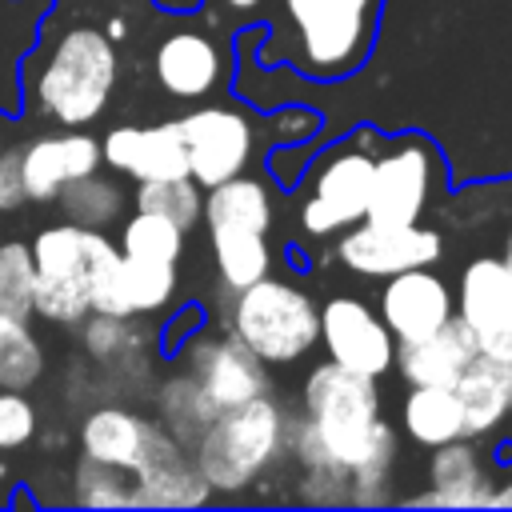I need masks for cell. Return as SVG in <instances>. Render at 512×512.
Segmentation results:
<instances>
[{"instance_id": "6da1fadb", "label": "cell", "mask_w": 512, "mask_h": 512, "mask_svg": "<svg viewBox=\"0 0 512 512\" xmlns=\"http://www.w3.org/2000/svg\"><path fill=\"white\" fill-rule=\"evenodd\" d=\"M284 448L304 468H332L348 476V504L392 500L396 432L380 416L376 376H360L336 360L308 372L300 416L288 420Z\"/></svg>"}, {"instance_id": "7a4b0ae2", "label": "cell", "mask_w": 512, "mask_h": 512, "mask_svg": "<svg viewBox=\"0 0 512 512\" xmlns=\"http://www.w3.org/2000/svg\"><path fill=\"white\" fill-rule=\"evenodd\" d=\"M120 80V56L108 32L92 24H68L44 56H28V92L40 116L84 128L92 124Z\"/></svg>"}, {"instance_id": "3957f363", "label": "cell", "mask_w": 512, "mask_h": 512, "mask_svg": "<svg viewBox=\"0 0 512 512\" xmlns=\"http://www.w3.org/2000/svg\"><path fill=\"white\" fill-rule=\"evenodd\" d=\"M384 0H280V60L312 80H340L376 44Z\"/></svg>"}, {"instance_id": "277c9868", "label": "cell", "mask_w": 512, "mask_h": 512, "mask_svg": "<svg viewBox=\"0 0 512 512\" xmlns=\"http://www.w3.org/2000/svg\"><path fill=\"white\" fill-rule=\"evenodd\" d=\"M284 440L288 412L264 392L244 404L220 408L192 444V460L212 492H244L280 460Z\"/></svg>"}, {"instance_id": "5b68a950", "label": "cell", "mask_w": 512, "mask_h": 512, "mask_svg": "<svg viewBox=\"0 0 512 512\" xmlns=\"http://www.w3.org/2000/svg\"><path fill=\"white\" fill-rule=\"evenodd\" d=\"M228 332L248 344L264 364H292L320 340L316 300L276 276H260L248 288L232 292Z\"/></svg>"}, {"instance_id": "8992f818", "label": "cell", "mask_w": 512, "mask_h": 512, "mask_svg": "<svg viewBox=\"0 0 512 512\" xmlns=\"http://www.w3.org/2000/svg\"><path fill=\"white\" fill-rule=\"evenodd\" d=\"M28 248H32V264H36L32 312L52 324H80L92 312V304H88L92 268L116 244L100 228L64 220V224L40 228Z\"/></svg>"}, {"instance_id": "52a82bcc", "label": "cell", "mask_w": 512, "mask_h": 512, "mask_svg": "<svg viewBox=\"0 0 512 512\" xmlns=\"http://www.w3.org/2000/svg\"><path fill=\"white\" fill-rule=\"evenodd\" d=\"M176 132L188 152V176L200 188H212L228 176H240L256 148V128L240 108L204 104L176 120Z\"/></svg>"}, {"instance_id": "ba28073f", "label": "cell", "mask_w": 512, "mask_h": 512, "mask_svg": "<svg viewBox=\"0 0 512 512\" xmlns=\"http://www.w3.org/2000/svg\"><path fill=\"white\" fill-rule=\"evenodd\" d=\"M436 176V148L420 136L396 140L388 152L372 156V188H368V216L376 224H416L432 200Z\"/></svg>"}, {"instance_id": "9c48e42d", "label": "cell", "mask_w": 512, "mask_h": 512, "mask_svg": "<svg viewBox=\"0 0 512 512\" xmlns=\"http://www.w3.org/2000/svg\"><path fill=\"white\" fill-rule=\"evenodd\" d=\"M444 252V236L436 228L416 224H376V220H360L352 228L340 232L336 240V260L356 272V276H396L408 268H424L432 260H440Z\"/></svg>"}, {"instance_id": "30bf717a", "label": "cell", "mask_w": 512, "mask_h": 512, "mask_svg": "<svg viewBox=\"0 0 512 512\" xmlns=\"http://www.w3.org/2000/svg\"><path fill=\"white\" fill-rule=\"evenodd\" d=\"M372 156L360 148H332L300 204V228L308 236H340L368 216Z\"/></svg>"}, {"instance_id": "8fae6325", "label": "cell", "mask_w": 512, "mask_h": 512, "mask_svg": "<svg viewBox=\"0 0 512 512\" xmlns=\"http://www.w3.org/2000/svg\"><path fill=\"white\" fill-rule=\"evenodd\" d=\"M320 340L328 348V360L360 372V376H384L396 364V336L372 312L360 296L336 292L320 304Z\"/></svg>"}, {"instance_id": "7c38bea8", "label": "cell", "mask_w": 512, "mask_h": 512, "mask_svg": "<svg viewBox=\"0 0 512 512\" xmlns=\"http://www.w3.org/2000/svg\"><path fill=\"white\" fill-rule=\"evenodd\" d=\"M176 352L184 356V368L200 380V388L208 392L216 408H232V404H244L268 392V364L248 344H240L232 332L212 336L200 328L196 336L180 340Z\"/></svg>"}, {"instance_id": "4fadbf2b", "label": "cell", "mask_w": 512, "mask_h": 512, "mask_svg": "<svg viewBox=\"0 0 512 512\" xmlns=\"http://www.w3.org/2000/svg\"><path fill=\"white\" fill-rule=\"evenodd\" d=\"M452 316H456V296L428 264L396 272L380 288V320L388 324L396 344L424 340L436 328H444Z\"/></svg>"}, {"instance_id": "5bb4252c", "label": "cell", "mask_w": 512, "mask_h": 512, "mask_svg": "<svg viewBox=\"0 0 512 512\" xmlns=\"http://www.w3.org/2000/svg\"><path fill=\"white\" fill-rule=\"evenodd\" d=\"M168 440H176V436H168L160 420H148L120 404L92 408L80 424V456L124 468L128 476H136Z\"/></svg>"}, {"instance_id": "9a60e30c", "label": "cell", "mask_w": 512, "mask_h": 512, "mask_svg": "<svg viewBox=\"0 0 512 512\" xmlns=\"http://www.w3.org/2000/svg\"><path fill=\"white\" fill-rule=\"evenodd\" d=\"M100 160L128 180H168L188 176V152L176 120L164 124H116L100 140Z\"/></svg>"}, {"instance_id": "2e32d148", "label": "cell", "mask_w": 512, "mask_h": 512, "mask_svg": "<svg viewBox=\"0 0 512 512\" xmlns=\"http://www.w3.org/2000/svg\"><path fill=\"white\" fill-rule=\"evenodd\" d=\"M100 140L72 128V132H48L36 136L28 148H20V168H24V188L28 200L52 204L64 184L100 172Z\"/></svg>"}, {"instance_id": "e0dca14e", "label": "cell", "mask_w": 512, "mask_h": 512, "mask_svg": "<svg viewBox=\"0 0 512 512\" xmlns=\"http://www.w3.org/2000/svg\"><path fill=\"white\" fill-rule=\"evenodd\" d=\"M224 52L216 48L212 36L196 32V28H180L168 32L156 52H152V72L160 80V88L176 100H204L220 88L224 80Z\"/></svg>"}, {"instance_id": "ac0fdd59", "label": "cell", "mask_w": 512, "mask_h": 512, "mask_svg": "<svg viewBox=\"0 0 512 512\" xmlns=\"http://www.w3.org/2000/svg\"><path fill=\"white\" fill-rule=\"evenodd\" d=\"M428 492L408 496V504L420 508H492V476L480 452L468 444V436L448 440L440 448H428Z\"/></svg>"}, {"instance_id": "d6986e66", "label": "cell", "mask_w": 512, "mask_h": 512, "mask_svg": "<svg viewBox=\"0 0 512 512\" xmlns=\"http://www.w3.org/2000/svg\"><path fill=\"white\" fill-rule=\"evenodd\" d=\"M456 316L472 328L480 348L512 320V272L500 256H476L464 264L456 284Z\"/></svg>"}, {"instance_id": "ffe728a7", "label": "cell", "mask_w": 512, "mask_h": 512, "mask_svg": "<svg viewBox=\"0 0 512 512\" xmlns=\"http://www.w3.org/2000/svg\"><path fill=\"white\" fill-rule=\"evenodd\" d=\"M136 508H196L208 504L212 488L192 460V448L168 440L136 476H132Z\"/></svg>"}, {"instance_id": "44dd1931", "label": "cell", "mask_w": 512, "mask_h": 512, "mask_svg": "<svg viewBox=\"0 0 512 512\" xmlns=\"http://www.w3.org/2000/svg\"><path fill=\"white\" fill-rule=\"evenodd\" d=\"M476 352H480V344H476L472 328L460 316H452L432 336L396 344V364L392 368H400L404 384H452L472 364Z\"/></svg>"}, {"instance_id": "7402d4cb", "label": "cell", "mask_w": 512, "mask_h": 512, "mask_svg": "<svg viewBox=\"0 0 512 512\" xmlns=\"http://www.w3.org/2000/svg\"><path fill=\"white\" fill-rule=\"evenodd\" d=\"M452 392L464 412V436L476 440L508 420L512 408V360L476 352L472 364L452 380Z\"/></svg>"}, {"instance_id": "603a6c76", "label": "cell", "mask_w": 512, "mask_h": 512, "mask_svg": "<svg viewBox=\"0 0 512 512\" xmlns=\"http://www.w3.org/2000/svg\"><path fill=\"white\" fill-rule=\"evenodd\" d=\"M400 424L408 440L420 448H440L448 440H460L464 412L452 384H408V396L400 404Z\"/></svg>"}, {"instance_id": "cb8c5ba5", "label": "cell", "mask_w": 512, "mask_h": 512, "mask_svg": "<svg viewBox=\"0 0 512 512\" xmlns=\"http://www.w3.org/2000/svg\"><path fill=\"white\" fill-rule=\"evenodd\" d=\"M204 216L200 224L204 228H260L268 232L272 228V192L264 188V180H252V176H228L212 188H204Z\"/></svg>"}, {"instance_id": "d4e9b609", "label": "cell", "mask_w": 512, "mask_h": 512, "mask_svg": "<svg viewBox=\"0 0 512 512\" xmlns=\"http://www.w3.org/2000/svg\"><path fill=\"white\" fill-rule=\"evenodd\" d=\"M208 244H212V260L220 272L224 292H240L252 280L268 276L272 268V248H268V232L260 228H208Z\"/></svg>"}, {"instance_id": "484cf974", "label": "cell", "mask_w": 512, "mask_h": 512, "mask_svg": "<svg viewBox=\"0 0 512 512\" xmlns=\"http://www.w3.org/2000/svg\"><path fill=\"white\" fill-rule=\"evenodd\" d=\"M156 412H160L164 432L176 436L184 448H192L220 408L208 400V392L200 388V380L184 368V372H176V376H168V380L160 384V392H156Z\"/></svg>"}, {"instance_id": "4316f807", "label": "cell", "mask_w": 512, "mask_h": 512, "mask_svg": "<svg viewBox=\"0 0 512 512\" xmlns=\"http://www.w3.org/2000/svg\"><path fill=\"white\" fill-rule=\"evenodd\" d=\"M124 200H128V196H124V188H120L116 180H108V176H100V172H88V176L64 184L52 204H60L64 220L104 232L112 220H120Z\"/></svg>"}, {"instance_id": "83f0119b", "label": "cell", "mask_w": 512, "mask_h": 512, "mask_svg": "<svg viewBox=\"0 0 512 512\" xmlns=\"http://www.w3.org/2000/svg\"><path fill=\"white\" fill-rule=\"evenodd\" d=\"M44 376V348L28 324V316L0 312V388L28 392Z\"/></svg>"}, {"instance_id": "f1b7e54d", "label": "cell", "mask_w": 512, "mask_h": 512, "mask_svg": "<svg viewBox=\"0 0 512 512\" xmlns=\"http://www.w3.org/2000/svg\"><path fill=\"white\" fill-rule=\"evenodd\" d=\"M120 284H124L128 316L160 312L176 292V264L172 260H148V256H124L120 260Z\"/></svg>"}, {"instance_id": "f546056e", "label": "cell", "mask_w": 512, "mask_h": 512, "mask_svg": "<svg viewBox=\"0 0 512 512\" xmlns=\"http://www.w3.org/2000/svg\"><path fill=\"white\" fill-rule=\"evenodd\" d=\"M136 208L160 212L172 224H180L184 232H192L204 216V188L192 176H168V180H140L132 192Z\"/></svg>"}, {"instance_id": "4dcf8cb0", "label": "cell", "mask_w": 512, "mask_h": 512, "mask_svg": "<svg viewBox=\"0 0 512 512\" xmlns=\"http://www.w3.org/2000/svg\"><path fill=\"white\" fill-rule=\"evenodd\" d=\"M120 252L124 256H148V260H172V264H180V256H184V228L172 224L160 212L136 208L124 220V228H120Z\"/></svg>"}, {"instance_id": "1f68e13d", "label": "cell", "mask_w": 512, "mask_h": 512, "mask_svg": "<svg viewBox=\"0 0 512 512\" xmlns=\"http://www.w3.org/2000/svg\"><path fill=\"white\" fill-rule=\"evenodd\" d=\"M72 488H76V500L88 508H136L132 476L124 468H112V464L92 460V456L76 460Z\"/></svg>"}, {"instance_id": "d6a6232c", "label": "cell", "mask_w": 512, "mask_h": 512, "mask_svg": "<svg viewBox=\"0 0 512 512\" xmlns=\"http://www.w3.org/2000/svg\"><path fill=\"white\" fill-rule=\"evenodd\" d=\"M32 288H36L32 248L20 240L0 244V312L32 316Z\"/></svg>"}, {"instance_id": "836d02e7", "label": "cell", "mask_w": 512, "mask_h": 512, "mask_svg": "<svg viewBox=\"0 0 512 512\" xmlns=\"http://www.w3.org/2000/svg\"><path fill=\"white\" fill-rule=\"evenodd\" d=\"M12 12H16V0L0 12V108L4 112L20 108V60H28L40 28V24H28L24 32L12 28Z\"/></svg>"}, {"instance_id": "e575fe53", "label": "cell", "mask_w": 512, "mask_h": 512, "mask_svg": "<svg viewBox=\"0 0 512 512\" xmlns=\"http://www.w3.org/2000/svg\"><path fill=\"white\" fill-rule=\"evenodd\" d=\"M84 344L96 360H120L136 348V328L128 316H108V312H88L84 316Z\"/></svg>"}, {"instance_id": "d590c367", "label": "cell", "mask_w": 512, "mask_h": 512, "mask_svg": "<svg viewBox=\"0 0 512 512\" xmlns=\"http://www.w3.org/2000/svg\"><path fill=\"white\" fill-rule=\"evenodd\" d=\"M36 436V408L20 388H0V452H16Z\"/></svg>"}, {"instance_id": "8d00e7d4", "label": "cell", "mask_w": 512, "mask_h": 512, "mask_svg": "<svg viewBox=\"0 0 512 512\" xmlns=\"http://www.w3.org/2000/svg\"><path fill=\"white\" fill-rule=\"evenodd\" d=\"M28 204L24 188V168H20V148L0 152V212H16Z\"/></svg>"}, {"instance_id": "74e56055", "label": "cell", "mask_w": 512, "mask_h": 512, "mask_svg": "<svg viewBox=\"0 0 512 512\" xmlns=\"http://www.w3.org/2000/svg\"><path fill=\"white\" fill-rule=\"evenodd\" d=\"M480 352L500 356V360H512V320H508V324H504V328H500V332H496V336H492V340H488Z\"/></svg>"}, {"instance_id": "f35d334b", "label": "cell", "mask_w": 512, "mask_h": 512, "mask_svg": "<svg viewBox=\"0 0 512 512\" xmlns=\"http://www.w3.org/2000/svg\"><path fill=\"white\" fill-rule=\"evenodd\" d=\"M216 4L228 8V12H240V16H244V12H256L264 0H216Z\"/></svg>"}, {"instance_id": "ab89813d", "label": "cell", "mask_w": 512, "mask_h": 512, "mask_svg": "<svg viewBox=\"0 0 512 512\" xmlns=\"http://www.w3.org/2000/svg\"><path fill=\"white\" fill-rule=\"evenodd\" d=\"M496 504H512V480H508L504 488H496V492H492V508H496Z\"/></svg>"}, {"instance_id": "60d3db41", "label": "cell", "mask_w": 512, "mask_h": 512, "mask_svg": "<svg viewBox=\"0 0 512 512\" xmlns=\"http://www.w3.org/2000/svg\"><path fill=\"white\" fill-rule=\"evenodd\" d=\"M504 264H508V272H512V228H508V240H504V256H500Z\"/></svg>"}, {"instance_id": "b9f144b4", "label": "cell", "mask_w": 512, "mask_h": 512, "mask_svg": "<svg viewBox=\"0 0 512 512\" xmlns=\"http://www.w3.org/2000/svg\"><path fill=\"white\" fill-rule=\"evenodd\" d=\"M508 424H512V408H508Z\"/></svg>"}, {"instance_id": "7bdbcfd3", "label": "cell", "mask_w": 512, "mask_h": 512, "mask_svg": "<svg viewBox=\"0 0 512 512\" xmlns=\"http://www.w3.org/2000/svg\"><path fill=\"white\" fill-rule=\"evenodd\" d=\"M0 504H4V496H0Z\"/></svg>"}, {"instance_id": "ee69618b", "label": "cell", "mask_w": 512, "mask_h": 512, "mask_svg": "<svg viewBox=\"0 0 512 512\" xmlns=\"http://www.w3.org/2000/svg\"><path fill=\"white\" fill-rule=\"evenodd\" d=\"M0 152H4V144H0Z\"/></svg>"}]
</instances>
